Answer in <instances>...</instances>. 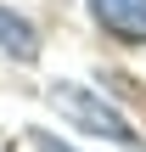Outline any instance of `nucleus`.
Returning <instances> with one entry per match:
<instances>
[{"label":"nucleus","instance_id":"nucleus-2","mask_svg":"<svg viewBox=\"0 0 146 152\" xmlns=\"http://www.w3.org/2000/svg\"><path fill=\"white\" fill-rule=\"evenodd\" d=\"M90 17L124 39V45H146V0H90Z\"/></svg>","mask_w":146,"mask_h":152},{"label":"nucleus","instance_id":"nucleus-1","mask_svg":"<svg viewBox=\"0 0 146 152\" xmlns=\"http://www.w3.org/2000/svg\"><path fill=\"white\" fill-rule=\"evenodd\" d=\"M51 107L68 118V124H79V130H90V135H107V141H118V147L141 152V135H135V124L107 102V96H96V90H84V85H73V79H56L51 85Z\"/></svg>","mask_w":146,"mask_h":152},{"label":"nucleus","instance_id":"nucleus-3","mask_svg":"<svg viewBox=\"0 0 146 152\" xmlns=\"http://www.w3.org/2000/svg\"><path fill=\"white\" fill-rule=\"evenodd\" d=\"M0 51L17 56V62H39V34H34V23L17 17V11H6V6H0Z\"/></svg>","mask_w":146,"mask_h":152},{"label":"nucleus","instance_id":"nucleus-4","mask_svg":"<svg viewBox=\"0 0 146 152\" xmlns=\"http://www.w3.org/2000/svg\"><path fill=\"white\" fill-rule=\"evenodd\" d=\"M23 141H34V152H73L68 141H62V135H51V130H28Z\"/></svg>","mask_w":146,"mask_h":152}]
</instances>
